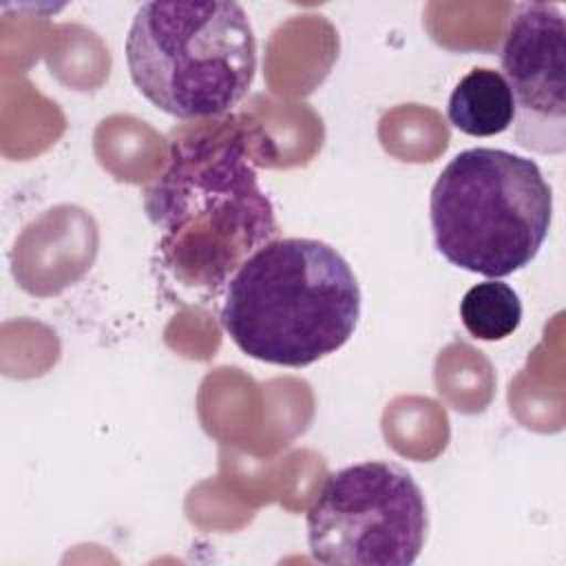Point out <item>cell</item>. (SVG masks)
Masks as SVG:
<instances>
[{
    "label": "cell",
    "instance_id": "obj_1",
    "mask_svg": "<svg viewBox=\"0 0 566 566\" xmlns=\"http://www.w3.org/2000/svg\"><path fill=\"white\" fill-rule=\"evenodd\" d=\"M232 117L170 142L166 170L146 188L144 208L159 232L166 270L186 287L219 290L259 248L274 241V206L259 184L256 146Z\"/></svg>",
    "mask_w": 566,
    "mask_h": 566
},
{
    "label": "cell",
    "instance_id": "obj_2",
    "mask_svg": "<svg viewBox=\"0 0 566 566\" xmlns=\"http://www.w3.org/2000/svg\"><path fill=\"white\" fill-rule=\"evenodd\" d=\"M360 318V287L325 241L287 237L259 248L226 285L221 325L250 358L307 367L338 352Z\"/></svg>",
    "mask_w": 566,
    "mask_h": 566
},
{
    "label": "cell",
    "instance_id": "obj_3",
    "mask_svg": "<svg viewBox=\"0 0 566 566\" xmlns=\"http://www.w3.org/2000/svg\"><path fill=\"white\" fill-rule=\"evenodd\" d=\"M126 66L135 88L177 119L219 117L254 82L256 38L237 2H144L130 22Z\"/></svg>",
    "mask_w": 566,
    "mask_h": 566
},
{
    "label": "cell",
    "instance_id": "obj_4",
    "mask_svg": "<svg viewBox=\"0 0 566 566\" xmlns=\"http://www.w3.org/2000/svg\"><path fill=\"white\" fill-rule=\"evenodd\" d=\"M429 217L436 250L451 265L504 279L524 270L548 237L553 190L528 157L467 148L438 175Z\"/></svg>",
    "mask_w": 566,
    "mask_h": 566
},
{
    "label": "cell",
    "instance_id": "obj_5",
    "mask_svg": "<svg viewBox=\"0 0 566 566\" xmlns=\"http://www.w3.org/2000/svg\"><path fill=\"white\" fill-rule=\"evenodd\" d=\"M314 559L329 566H409L424 546V493L394 462L365 460L327 475L305 515Z\"/></svg>",
    "mask_w": 566,
    "mask_h": 566
},
{
    "label": "cell",
    "instance_id": "obj_6",
    "mask_svg": "<svg viewBox=\"0 0 566 566\" xmlns=\"http://www.w3.org/2000/svg\"><path fill=\"white\" fill-rule=\"evenodd\" d=\"M515 102V142L535 153L566 150V24L562 7L524 2L515 9L500 53Z\"/></svg>",
    "mask_w": 566,
    "mask_h": 566
},
{
    "label": "cell",
    "instance_id": "obj_7",
    "mask_svg": "<svg viewBox=\"0 0 566 566\" xmlns=\"http://www.w3.org/2000/svg\"><path fill=\"white\" fill-rule=\"evenodd\" d=\"M447 115L464 135L493 137L509 130L515 122L513 93L500 71L471 69L455 84Z\"/></svg>",
    "mask_w": 566,
    "mask_h": 566
},
{
    "label": "cell",
    "instance_id": "obj_8",
    "mask_svg": "<svg viewBox=\"0 0 566 566\" xmlns=\"http://www.w3.org/2000/svg\"><path fill=\"white\" fill-rule=\"evenodd\" d=\"M460 318L473 338L504 340L522 323V301L509 283L489 279L467 290L460 301Z\"/></svg>",
    "mask_w": 566,
    "mask_h": 566
}]
</instances>
